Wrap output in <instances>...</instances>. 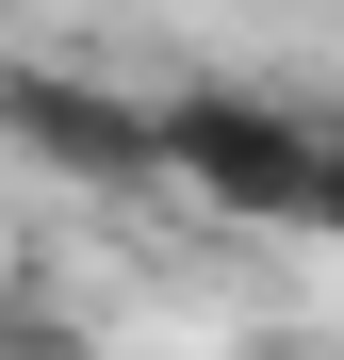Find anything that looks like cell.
I'll return each mask as SVG.
<instances>
[{
	"mask_svg": "<svg viewBox=\"0 0 344 360\" xmlns=\"http://www.w3.org/2000/svg\"><path fill=\"white\" fill-rule=\"evenodd\" d=\"M164 180L213 197V213H246V229H312L328 131L279 115V98H246V82H181V98H164Z\"/></svg>",
	"mask_w": 344,
	"mask_h": 360,
	"instance_id": "1",
	"label": "cell"
},
{
	"mask_svg": "<svg viewBox=\"0 0 344 360\" xmlns=\"http://www.w3.org/2000/svg\"><path fill=\"white\" fill-rule=\"evenodd\" d=\"M0 148L148 197V180H164V98H115V82H66V66H0Z\"/></svg>",
	"mask_w": 344,
	"mask_h": 360,
	"instance_id": "2",
	"label": "cell"
},
{
	"mask_svg": "<svg viewBox=\"0 0 344 360\" xmlns=\"http://www.w3.org/2000/svg\"><path fill=\"white\" fill-rule=\"evenodd\" d=\"M0 360H98L82 311H49V295H0Z\"/></svg>",
	"mask_w": 344,
	"mask_h": 360,
	"instance_id": "3",
	"label": "cell"
},
{
	"mask_svg": "<svg viewBox=\"0 0 344 360\" xmlns=\"http://www.w3.org/2000/svg\"><path fill=\"white\" fill-rule=\"evenodd\" d=\"M312 229H344V148H328V197H312Z\"/></svg>",
	"mask_w": 344,
	"mask_h": 360,
	"instance_id": "4",
	"label": "cell"
},
{
	"mask_svg": "<svg viewBox=\"0 0 344 360\" xmlns=\"http://www.w3.org/2000/svg\"><path fill=\"white\" fill-rule=\"evenodd\" d=\"M279 360H295V344H279Z\"/></svg>",
	"mask_w": 344,
	"mask_h": 360,
	"instance_id": "5",
	"label": "cell"
}]
</instances>
